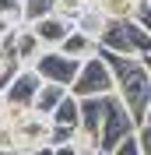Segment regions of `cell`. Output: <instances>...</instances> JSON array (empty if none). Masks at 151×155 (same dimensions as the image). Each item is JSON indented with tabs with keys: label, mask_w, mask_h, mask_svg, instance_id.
Returning a JSON list of instances; mask_svg holds the SVG:
<instances>
[{
	"label": "cell",
	"mask_w": 151,
	"mask_h": 155,
	"mask_svg": "<svg viewBox=\"0 0 151 155\" xmlns=\"http://www.w3.org/2000/svg\"><path fill=\"white\" fill-rule=\"evenodd\" d=\"M98 49L116 53V57H130V60H148L151 35H148V28L133 25V21H109L105 32L98 35Z\"/></svg>",
	"instance_id": "cell-1"
},
{
	"label": "cell",
	"mask_w": 151,
	"mask_h": 155,
	"mask_svg": "<svg viewBox=\"0 0 151 155\" xmlns=\"http://www.w3.org/2000/svg\"><path fill=\"white\" fill-rule=\"evenodd\" d=\"M133 134V120L130 113L123 109V102L116 95H105L102 99V120H98V134H95V152L98 155H109L120 141Z\"/></svg>",
	"instance_id": "cell-2"
},
{
	"label": "cell",
	"mask_w": 151,
	"mask_h": 155,
	"mask_svg": "<svg viewBox=\"0 0 151 155\" xmlns=\"http://www.w3.org/2000/svg\"><path fill=\"white\" fill-rule=\"evenodd\" d=\"M74 99H102V95H113V74L105 67V60L95 53V57L81 60V67H77L74 81L67 88Z\"/></svg>",
	"instance_id": "cell-3"
},
{
	"label": "cell",
	"mask_w": 151,
	"mask_h": 155,
	"mask_svg": "<svg viewBox=\"0 0 151 155\" xmlns=\"http://www.w3.org/2000/svg\"><path fill=\"white\" fill-rule=\"evenodd\" d=\"M77 67H81V60H70L63 57L60 49H42L35 60H32V74L42 81V85H60V88H70V81H74Z\"/></svg>",
	"instance_id": "cell-4"
},
{
	"label": "cell",
	"mask_w": 151,
	"mask_h": 155,
	"mask_svg": "<svg viewBox=\"0 0 151 155\" xmlns=\"http://www.w3.org/2000/svg\"><path fill=\"white\" fill-rule=\"evenodd\" d=\"M39 85H42V81H39V78L32 74L28 67H21L18 74L7 81V85L0 88V92H4V106H21V109H32V99H35Z\"/></svg>",
	"instance_id": "cell-5"
},
{
	"label": "cell",
	"mask_w": 151,
	"mask_h": 155,
	"mask_svg": "<svg viewBox=\"0 0 151 155\" xmlns=\"http://www.w3.org/2000/svg\"><path fill=\"white\" fill-rule=\"evenodd\" d=\"M28 32L39 39V46H42V49H56L60 42L70 35V25H67V21H60L56 14H42V18L28 21Z\"/></svg>",
	"instance_id": "cell-6"
},
{
	"label": "cell",
	"mask_w": 151,
	"mask_h": 155,
	"mask_svg": "<svg viewBox=\"0 0 151 155\" xmlns=\"http://www.w3.org/2000/svg\"><path fill=\"white\" fill-rule=\"evenodd\" d=\"M49 124H53V127H63V130H70V134H77V127H81V102H77L70 92H67L63 102L53 109Z\"/></svg>",
	"instance_id": "cell-7"
},
{
	"label": "cell",
	"mask_w": 151,
	"mask_h": 155,
	"mask_svg": "<svg viewBox=\"0 0 151 155\" xmlns=\"http://www.w3.org/2000/svg\"><path fill=\"white\" fill-rule=\"evenodd\" d=\"M141 0H92V11H98L105 21H130Z\"/></svg>",
	"instance_id": "cell-8"
},
{
	"label": "cell",
	"mask_w": 151,
	"mask_h": 155,
	"mask_svg": "<svg viewBox=\"0 0 151 155\" xmlns=\"http://www.w3.org/2000/svg\"><path fill=\"white\" fill-rule=\"evenodd\" d=\"M56 49L63 53V57H70V60H88V57H95V53H98V42H92L88 35H81V32L70 28V35H67Z\"/></svg>",
	"instance_id": "cell-9"
},
{
	"label": "cell",
	"mask_w": 151,
	"mask_h": 155,
	"mask_svg": "<svg viewBox=\"0 0 151 155\" xmlns=\"http://www.w3.org/2000/svg\"><path fill=\"white\" fill-rule=\"evenodd\" d=\"M63 95H67V88H60V85H39V92H35V99H32V113H39V116H53V109L63 102Z\"/></svg>",
	"instance_id": "cell-10"
},
{
	"label": "cell",
	"mask_w": 151,
	"mask_h": 155,
	"mask_svg": "<svg viewBox=\"0 0 151 155\" xmlns=\"http://www.w3.org/2000/svg\"><path fill=\"white\" fill-rule=\"evenodd\" d=\"M105 25H109V21H105L98 11H92V7H88V11H81V14L74 18V25H70V28H74V32H81V35H88L92 42H98V35L105 32Z\"/></svg>",
	"instance_id": "cell-11"
},
{
	"label": "cell",
	"mask_w": 151,
	"mask_h": 155,
	"mask_svg": "<svg viewBox=\"0 0 151 155\" xmlns=\"http://www.w3.org/2000/svg\"><path fill=\"white\" fill-rule=\"evenodd\" d=\"M109 155H148V152H144V148L141 145H137V137H127V141H120V145H116L113 148V152H109Z\"/></svg>",
	"instance_id": "cell-12"
},
{
	"label": "cell",
	"mask_w": 151,
	"mask_h": 155,
	"mask_svg": "<svg viewBox=\"0 0 151 155\" xmlns=\"http://www.w3.org/2000/svg\"><path fill=\"white\" fill-rule=\"evenodd\" d=\"M0 152H14V130L0 120Z\"/></svg>",
	"instance_id": "cell-13"
},
{
	"label": "cell",
	"mask_w": 151,
	"mask_h": 155,
	"mask_svg": "<svg viewBox=\"0 0 151 155\" xmlns=\"http://www.w3.org/2000/svg\"><path fill=\"white\" fill-rule=\"evenodd\" d=\"M77 155H98L95 148H77Z\"/></svg>",
	"instance_id": "cell-14"
},
{
	"label": "cell",
	"mask_w": 151,
	"mask_h": 155,
	"mask_svg": "<svg viewBox=\"0 0 151 155\" xmlns=\"http://www.w3.org/2000/svg\"><path fill=\"white\" fill-rule=\"evenodd\" d=\"M0 113H4V92H0Z\"/></svg>",
	"instance_id": "cell-15"
},
{
	"label": "cell",
	"mask_w": 151,
	"mask_h": 155,
	"mask_svg": "<svg viewBox=\"0 0 151 155\" xmlns=\"http://www.w3.org/2000/svg\"><path fill=\"white\" fill-rule=\"evenodd\" d=\"M0 155H21V152H0Z\"/></svg>",
	"instance_id": "cell-16"
}]
</instances>
